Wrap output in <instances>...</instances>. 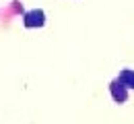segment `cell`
<instances>
[{"instance_id":"obj_3","label":"cell","mask_w":134,"mask_h":124,"mask_svg":"<svg viewBox=\"0 0 134 124\" xmlns=\"http://www.w3.org/2000/svg\"><path fill=\"white\" fill-rule=\"evenodd\" d=\"M118 81L128 89V91H134V68H128V66L120 68V72H118Z\"/></svg>"},{"instance_id":"obj_1","label":"cell","mask_w":134,"mask_h":124,"mask_svg":"<svg viewBox=\"0 0 134 124\" xmlns=\"http://www.w3.org/2000/svg\"><path fill=\"white\" fill-rule=\"evenodd\" d=\"M23 21V27L25 29H41L43 25H46V10L43 8H29V10H25V15L21 17Z\"/></svg>"},{"instance_id":"obj_2","label":"cell","mask_w":134,"mask_h":124,"mask_svg":"<svg viewBox=\"0 0 134 124\" xmlns=\"http://www.w3.org/2000/svg\"><path fill=\"white\" fill-rule=\"evenodd\" d=\"M107 89H109L111 99H114L116 104H120V106H122V104H126V101H128V97H130V91H128V89H126L122 83H120V81H118V77L109 81Z\"/></svg>"},{"instance_id":"obj_4","label":"cell","mask_w":134,"mask_h":124,"mask_svg":"<svg viewBox=\"0 0 134 124\" xmlns=\"http://www.w3.org/2000/svg\"><path fill=\"white\" fill-rule=\"evenodd\" d=\"M10 15H15V17H23L25 15V8H23V2L21 0H13L8 4V17Z\"/></svg>"}]
</instances>
